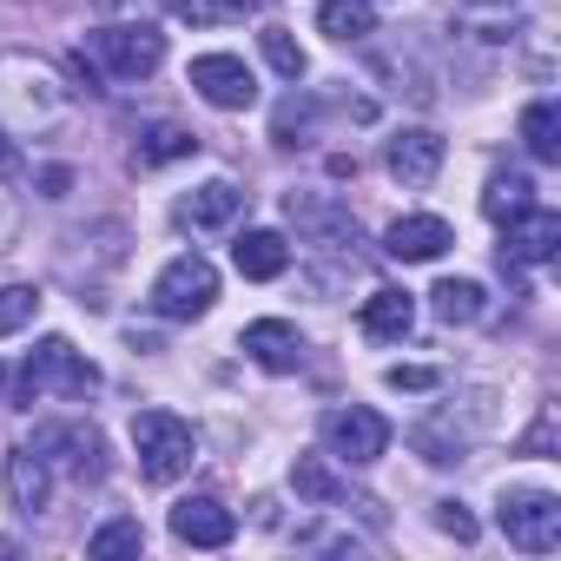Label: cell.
I'll list each match as a JSON object with an SVG mask.
<instances>
[{"instance_id": "20", "label": "cell", "mask_w": 561, "mask_h": 561, "mask_svg": "<svg viewBox=\"0 0 561 561\" xmlns=\"http://www.w3.org/2000/svg\"><path fill=\"white\" fill-rule=\"evenodd\" d=\"M364 337H377V344H397V337H410V324H416V298L410 291H397V285H383V291H370L364 298Z\"/></svg>"}, {"instance_id": "2", "label": "cell", "mask_w": 561, "mask_h": 561, "mask_svg": "<svg viewBox=\"0 0 561 561\" xmlns=\"http://www.w3.org/2000/svg\"><path fill=\"white\" fill-rule=\"evenodd\" d=\"M93 383H100V370L67 337H41L34 357H27V370H21V403L34 410V403H54V397H87Z\"/></svg>"}, {"instance_id": "10", "label": "cell", "mask_w": 561, "mask_h": 561, "mask_svg": "<svg viewBox=\"0 0 561 561\" xmlns=\"http://www.w3.org/2000/svg\"><path fill=\"white\" fill-rule=\"evenodd\" d=\"M192 93L205 106H218V113H244L257 100V80H251V67L238 54H198L192 60Z\"/></svg>"}, {"instance_id": "18", "label": "cell", "mask_w": 561, "mask_h": 561, "mask_svg": "<svg viewBox=\"0 0 561 561\" xmlns=\"http://www.w3.org/2000/svg\"><path fill=\"white\" fill-rule=\"evenodd\" d=\"M238 205H244V192H238L231 179H205L198 192L179 198V225H192V231H218V225L238 218Z\"/></svg>"}, {"instance_id": "4", "label": "cell", "mask_w": 561, "mask_h": 561, "mask_svg": "<svg viewBox=\"0 0 561 561\" xmlns=\"http://www.w3.org/2000/svg\"><path fill=\"white\" fill-rule=\"evenodd\" d=\"M218 305V271H211V257H198V251H179L159 277H152V311L165 318V324H192V318H205Z\"/></svg>"}, {"instance_id": "7", "label": "cell", "mask_w": 561, "mask_h": 561, "mask_svg": "<svg viewBox=\"0 0 561 561\" xmlns=\"http://www.w3.org/2000/svg\"><path fill=\"white\" fill-rule=\"evenodd\" d=\"M318 436H324V456H337V462H351V469H370V462L390 449V423H383L377 410H364V403L331 410Z\"/></svg>"}, {"instance_id": "28", "label": "cell", "mask_w": 561, "mask_h": 561, "mask_svg": "<svg viewBox=\"0 0 561 561\" xmlns=\"http://www.w3.org/2000/svg\"><path fill=\"white\" fill-rule=\"evenodd\" d=\"M139 548H146V528H139L133 515H113L106 528H93V535H87V554H93V561H113V554H139Z\"/></svg>"}, {"instance_id": "8", "label": "cell", "mask_w": 561, "mask_h": 561, "mask_svg": "<svg viewBox=\"0 0 561 561\" xmlns=\"http://www.w3.org/2000/svg\"><path fill=\"white\" fill-rule=\"evenodd\" d=\"M482 423H489V410H482V397L469 403V416L456 423V403H443V410H430L416 430H410V449L423 456V462H462L469 449H476V436H482Z\"/></svg>"}, {"instance_id": "38", "label": "cell", "mask_w": 561, "mask_h": 561, "mask_svg": "<svg viewBox=\"0 0 561 561\" xmlns=\"http://www.w3.org/2000/svg\"><path fill=\"white\" fill-rule=\"evenodd\" d=\"M100 8H113V0H100Z\"/></svg>"}, {"instance_id": "17", "label": "cell", "mask_w": 561, "mask_h": 561, "mask_svg": "<svg viewBox=\"0 0 561 561\" xmlns=\"http://www.w3.org/2000/svg\"><path fill=\"white\" fill-rule=\"evenodd\" d=\"M522 21H528V0H462V8H456V27L469 41H489V47L515 41Z\"/></svg>"}, {"instance_id": "25", "label": "cell", "mask_w": 561, "mask_h": 561, "mask_svg": "<svg viewBox=\"0 0 561 561\" xmlns=\"http://www.w3.org/2000/svg\"><path fill=\"white\" fill-rule=\"evenodd\" d=\"M318 27L351 47V41L377 34V8H370V0H318Z\"/></svg>"}, {"instance_id": "33", "label": "cell", "mask_w": 561, "mask_h": 561, "mask_svg": "<svg viewBox=\"0 0 561 561\" xmlns=\"http://www.w3.org/2000/svg\"><path fill=\"white\" fill-rule=\"evenodd\" d=\"M436 528L456 535V541H476V515H469L462 502H436Z\"/></svg>"}, {"instance_id": "16", "label": "cell", "mask_w": 561, "mask_h": 561, "mask_svg": "<svg viewBox=\"0 0 561 561\" xmlns=\"http://www.w3.org/2000/svg\"><path fill=\"white\" fill-rule=\"evenodd\" d=\"M561 251V218L554 211H541V205H528L522 218H508V244H502V264H548Z\"/></svg>"}, {"instance_id": "23", "label": "cell", "mask_w": 561, "mask_h": 561, "mask_svg": "<svg viewBox=\"0 0 561 561\" xmlns=\"http://www.w3.org/2000/svg\"><path fill=\"white\" fill-rule=\"evenodd\" d=\"M231 257H238V271L244 277H285L291 271V244H285V231H244L238 244H231Z\"/></svg>"}, {"instance_id": "30", "label": "cell", "mask_w": 561, "mask_h": 561, "mask_svg": "<svg viewBox=\"0 0 561 561\" xmlns=\"http://www.w3.org/2000/svg\"><path fill=\"white\" fill-rule=\"evenodd\" d=\"M41 318V291L34 285H0V337H14Z\"/></svg>"}, {"instance_id": "32", "label": "cell", "mask_w": 561, "mask_h": 561, "mask_svg": "<svg viewBox=\"0 0 561 561\" xmlns=\"http://www.w3.org/2000/svg\"><path fill=\"white\" fill-rule=\"evenodd\" d=\"M264 60H271L277 73H285L291 87L305 80V47L291 41V27H264Z\"/></svg>"}, {"instance_id": "26", "label": "cell", "mask_w": 561, "mask_h": 561, "mask_svg": "<svg viewBox=\"0 0 561 561\" xmlns=\"http://www.w3.org/2000/svg\"><path fill=\"white\" fill-rule=\"evenodd\" d=\"M522 146H528V159H541V165L561 159V113H554V100H535V106L522 113Z\"/></svg>"}, {"instance_id": "9", "label": "cell", "mask_w": 561, "mask_h": 561, "mask_svg": "<svg viewBox=\"0 0 561 561\" xmlns=\"http://www.w3.org/2000/svg\"><path fill=\"white\" fill-rule=\"evenodd\" d=\"M34 449H41L54 469H67L73 482H100V476H106V436H100L93 423H54V430L34 436Z\"/></svg>"}, {"instance_id": "37", "label": "cell", "mask_w": 561, "mask_h": 561, "mask_svg": "<svg viewBox=\"0 0 561 561\" xmlns=\"http://www.w3.org/2000/svg\"><path fill=\"white\" fill-rule=\"evenodd\" d=\"M0 390H8V370H0Z\"/></svg>"}, {"instance_id": "27", "label": "cell", "mask_w": 561, "mask_h": 561, "mask_svg": "<svg viewBox=\"0 0 561 561\" xmlns=\"http://www.w3.org/2000/svg\"><path fill=\"white\" fill-rule=\"evenodd\" d=\"M528 205H535V185H528V172H495V179H489V192H482V211H489L495 225L522 218Z\"/></svg>"}, {"instance_id": "22", "label": "cell", "mask_w": 561, "mask_h": 561, "mask_svg": "<svg viewBox=\"0 0 561 561\" xmlns=\"http://www.w3.org/2000/svg\"><path fill=\"white\" fill-rule=\"evenodd\" d=\"M291 489H298L305 502H351L357 515L383 522V515H377V502H357V495H351V489L331 476V462H324V456H298V462H291Z\"/></svg>"}, {"instance_id": "21", "label": "cell", "mask_w": 561, "mask_h": 561, "mask_svg": "<svg viewBox=\"0 0 561 561\" xmlns=\"http://www.w3.org/2000/svg\"><path fill=\"white\" fill-rule=\"evenodd\" d=\"M192 152H198V133H185V126H172V119H152V126H139V139H133V165H139V172L172 165V159H192Z\"/></svg>"}, {"instance_id": "13", "label": "cell", "mask_w": 561, "mask_h": 561, "mask_svg": "<svg viewBox=\"0 0 561 561\" xmlns=\"http://www.w3.org/2000/svg\"><path fill=\"white\" fill-rule=\"evenodd\" d=\"M238 351H244L257 370H271V377H291V370L305 364V337H298V324H285V318H257V324H244Z\"/></svg>"}, {"instance_id": "35", "label": "cell", "mask_w": 561, "mask_h": 561, "mask_svg": "<svg viewBox=\"0 0 561 561\" xmlns=\"http://www.w3.org/2000/svg\"><path fill=\"white\" fill-rule=\"evenodd\" d=\"M390 390H436V370H423V364H397V370H390Z\"/></svg>"}, {"instance_id": "19", "label": "cell", "mask_w": 561, "mask_h": 561, "mask_svg": "<svg viewBox=\"0 0 561 561\" xmlns=\"http://www.w3.org/2000/svg\"><path fill=\"white\" fill-rule=\"evenodd\" d=\"M47 489H54V462H47L34 443H21V449L8 456V495H14V508H21V515H41V508H47Z\"/></svg>"}, {"instance_id": "24", "label": "cell", "mask_w": 561, "mask_h": 561, "mask_svg": "<svg viewBox=\"0 0 561 561\" xmlns=\"http://www.w3.org/2000/svg\"><path fill=\"white\" fill-rule=\"evenodd\" d=\"M430 311H436V324H476L489 311V291L476 285V277H443V285L430 291Z\"/></svg>"}, {"instance_id": "36", "label": "cell", "mask_w": 561, "mask_h": 561, "mask_svg": "<svg viewBox=\"0 0 561 561\" xmlns=\"http://www.w3.org/2000/svg\"><path fill=\"white\" fill-rule=\"evenodd\" d=\"M548 443H554V416H548V410H541V423H535V430H528V443H522V449H528V456H541V449H548Z\"/></svg>"}, {"instance_id": "14", "label": "cell", "mask_w": 561, "mask_h": 561, "mask_svg": "<svg viewBox=\"0 0 561 561\" xmlns=\"http://www.w3.org/2000/svg\"><path fill=\"white\" fill-rule=\"evenodd\" d=\"M449 244H456V231H449L443 218H430V211H410V218H397V225L383 231V251H390L397 264H436Z\"/></svg>"}, {"instance_id": "34", "label": "cell", "mask_w": 561, "mask_h": 561, "mask_svg": "<svg viewBox=\"0 0 561 561\" xmlns=\"http://www.w3.org/2000/svg\"><path fill=\"white\" fill-rule=\"evenodd\" d=\"M21 165H27V159H21V139L0 126V185H14V179H21Z\"/></svg>"}, {"instance_id": "5", "label": "cell", "mask_w": 561, "mask_h": 561, "mask_svg": "<svg viewBox=\"0 0 561 561\" xmlns=\"http://www.w3.org/2000/svg\"><path fill=\"white\" fill-rule=\"evenodd\" d=\"M495 528L508 535V548L548 554V548H561V495H548V489H502Z\"/></svg>"}, {"instance_id": "15", "label": "cell", "mask_w": 561, "mask_h": 561, "mask_svg": "<svg viewBox=\"0 0 561 561\" xmlns=\"http://www.w3.org/2000/svg\"><path fill=\"white\" fill-rule=\"evenodd\" d=\"M172 535H179L185 548H225V541L238 535V515H231L218 495H185V502L172 508Z\"/></svg>"}, {"instance_id": "6", "label": "cell", "mask_w": 561, "mask_h": 561, "mask_svg": "<svg viewBox=\"0 0 561 561\" xmlns=\"http://www.w3.org/2000/svg\"><path fill=\"white\" fill-rule=\"evenodd\" d=\"M93 60L113 73V80H146V73H159V60H165V34L159 27H133V21H119V27H93Z\"/></svg>"}, {"instance_id": "3", "label": "cell", "mask_w": 561, "mask_h": 561, "mask_svg": "<svg viewBox=\"0 0 561 561\" xmlns=\"http://www.w3.org/2000/svg\"><path fill=\"white\" fill-rule=\"evenodd\" d=\"M133 449H139V476L146 482H179L192 469V456H198V436L172 410H139L133 416Z\"/></svg>"}, {"instance_id": "11", "label": "cell", "mask_w": 561, "mask_h": 561, "mask_svg": "<svg viewBox=\"0 0 561 561\" xmlns=\"http://www.w3.org/2000/svg\"><path fill=\"white\" fill-rule=\"evenodd\" d=\"M285 211H291V225H298V231H311L324 251H357V244H364V231H357L351 205H337V198H318V192H291V198H285Z\"/></svg>"}, {"instance_id": "1", "label": "cell", "mask_w": 561, "mask_h": 561, "mask_svg": "<svg viewBox=\"0 0 561 561\" xmlns=\"http://www.w3.org/2000/svg\"><path fill=\"white\" fill-rule=\"evenodd\" d=\"M0 113H8V133H47L67 113V87L47 60L27 54H0Z\"/></svg>"}, {"instance_id": "29", "label": "cell", "mask_w": 561, "mask_h": 561, "mask_svg": "<svg viewBox=\"0 0 561 561\" xmlns=\"http://www.w3.org/2000/svg\"><path fill=\"white\" fill-rule=\"evenodd\" d=\"M311 126H318V100H311V93H291L285 106H277V119H271V139H277V146H305Z\"/></svg>"}, {"instance_id": "31", "label": "cell", "mask_w": 561, "mask_h": 561, "mask_svg": "<svg viewBox=\"0 0 561 561\" xmlns=\"http://www.w3.org/2000/svg\"><path fill=\"white\" fill-rule=\"evenodd\" d=\"M264 0H179V14L192 21V27H225V21H244V14H257Z\"/></svg>"}, {"instance_id": "12", "label": "cell", "mask_w": 561, "mask_h": 561, "mask_svg": "<svg viewBox=\"0 0 561 561\" xmlns=\"http://www.w3.org/2000/svg\"><path fill=\"white\" fill-rule=\"evenodd\" d=\"M383 165H390V179H397L403 192H423V185L443 172V139H436L430 126H403V133L383 146Z\"/></svg>"}]
</instances>
